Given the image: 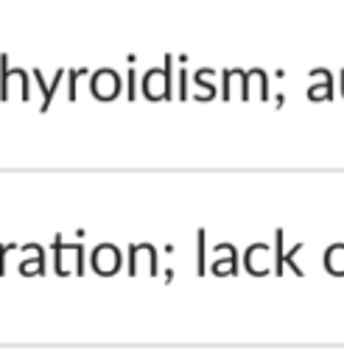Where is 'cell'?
Wrapping results in <instances>:
<instances>
[{"label":"cell","instance_id":"obj_4","mask_svg":"<svg viewBox=\"0 0 344 358\" xmlns=\"http://www.w3.org/2000/svg\"><path fill=\"white\" fill-rule=\"evenodd\" d=\"M327 268L333 271V274H344V246H333L330 252H327Z\"/></svg>","mask_w":344,"mask_h":358},{"label":"cell","instance_id":"obj_3","mask_svg":"<svg viewBox=\"0 0 344 358\" xmlns=\"http://www.w3.org/2000/svg\"><path fill=\"white\" fill-rule=\"evenodd\" d=\"M20 274H45V255H42V249L36 252V257L34 260H22L20 263Z\"/></svg>","mask_w":344,"mask_h":358},{"label":"cell","instance_id":"obj_5","mask_svg":"<svg viewBox=\"0 0 344 358\" xmlns=\"http://www.w3.org/2000/svg\"><path fill=\"white\" fill-rule=\"evenodd\" d=\"M204 232H199V274H204Z\"/></svg>","mask_w":344,"mask_h":358},{"label":"cell","instance_id":"obj_1","mask_svg":"<svg viewBox=\"0 0 344 358\" xmlns=\"http://www.w3.org/2000/svg\"><path fill=\"white\" fill-rule=\"evenodd\" d=\"M53 268L56 274H81L84 271V249L78 243L62 246V235H56V257H53Z\"/></svg>","mask_w":344,"mask_h":358},{"label":"cell","instance_id":"obj_2","mask_svg":"<svg viewBox=\"0 0 344 358\" xmlns=\"http://www.w3.org/2000/svg\"><path fill=\"white\" fill-rule=\"evenodd\" d=\"M92 268L98 274H115L120 268V252L112 246V243H101L95 252H92Z\"/></svg>","mask_w":344,"mask_h":358}]
</instances>
